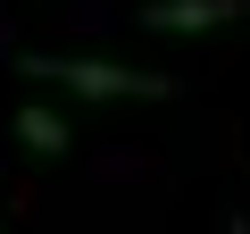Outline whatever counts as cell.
Listing matches in <instances>:
<instances>
[{"label": "cell", "instance_id": "obj_1", "mask_svg": "<svg viewBox=\"0 0 250 234\" xmlns=\"http://www.w3.org/2000/svg\"><path fill=\"white\" fill-rule=\"evenodd\" d=\"M25 75L67 84L83 100H175V75H142V67H117V59H59V50H25Z\"/></svg>", "mask_w": 250, "mask_h": 234}, {"label": "cell", "instance_id": "obj_2", "mask_svg": "<svg viewBox=\"0 0 250 234\" xmlns=\"http://www.w3.org/2000/svg\"><path fill=\"white\" fill-rule=\"evenodd\" d=\"M250 0H150L142 9V34H208V25H233Z\"/></svg>", "mask_w": 250, "mask_h": 234}, {"label": "cell", "instance_id": "obj_3", "mask_svg": "<svg viewBox=\"0 0 250 234\" xmlns=\"http://www.w3.org/2000/svg\"><path fill=\"white\" fill-rule=\"evenodd\" d=\"M9 134H17V142H25L34 159H67V142H75V134H67V117H59L50 100H25V109H17V126H9Z\"/></svg>", "mask_w": 250, "mask_h": 234}]
</instances>
